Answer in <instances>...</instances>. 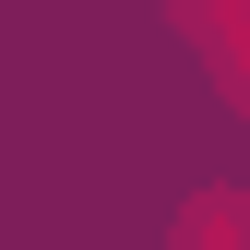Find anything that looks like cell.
Segmentation results:
<instances>
[{
  "mask_svg": "<svg viewBox=\"0 0 250 250\" xmlns=\"http://www.w3.org/2000/svg\"><path fill=\"white\" fill-rule=\"evenodd\" d=\"M179 250H250V203H191L179 214Z\"/></svg>",
  "mask_w": 250,
  "mask_h": 250,
  "instance_id": "cell-1",
  "label": "cell"
}]
</instances>
